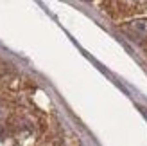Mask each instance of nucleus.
<instances>
[{
	"label": "nucleus",
	"mask_w": 147,
	"mask_h": 146,
	"mask_svg": "<svg viewBox=\"0 0 147 146\" xmlns=\"http://www.w3.org/2000/svg\"><path fill=\"white\" fill-rule=\"evenodd\" d=\"M122 31L133 40H144V38H147V20L129 22V24L122 27Z\"/></svg>",
	"instance_id": "nucleus-1"
}]
</instances>
